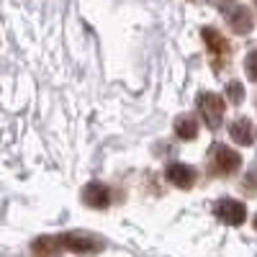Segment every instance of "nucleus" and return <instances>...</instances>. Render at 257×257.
Masks as SVG:
<instances>
[{"label": "nucleus", "instance_id": "1", "mask_svg": "<svg viewBox=\"0 0 257 257\" xmlns=\"http://www.w3.org/2000/svg\"><path fill=\"white\" fill-rule=\"evenodd\" d=\"M208 167H211V173H216V175H234L242 167V157H239V152H234L231 147L216 144L211 149V165Z\"/></svg>", "mask_w": 257, "mask_h": 257}, {"label": "nucleus", "instance_id": "2", "mask_svg": "<svg viewBox=\"0 0 257 257\" xmlns=\"http://www.w3.org/2000/svg\"><path fill=\"white\" fill-rule=\"evenodd\" d=\"M224 98L221 95H216V93H203L201 98H198V111H201V116H203V121H206V126L208 128H219L221 126V121H224Z\"/></svg>", "mask_w": 257, "mask_h": 257}, {"label": "nucleus", "instance_id": "3", "mask_svg": "<svg viewBox=\"0 0 257 257\" xmlns=\"http://www.w3.org/2000/svg\"><path fill=\"white\" fill-rule=\"evenodd\" d=\"M213 213L216 219L229 224V226H242L247 221V206L242 201H234V198H221L213 206Z\"/></svg>", "mask_w": 257, "mask_h": 257}, {"label": "nucleus", "instance_id": "4", "mask_svg": "<svg viewBox=\"0 0 257 257\" xmlns=\"http://www.w3.org/2000/svg\"><path fill=\"white\" fill-rule=\"evenodd\" d=\"M165 178L173 183L175 188L188 190V188L196 185V170H193L190 165H183V162H170L165 167Z\"/></svg>", "mask_w": 257, "mask_h": 257}, {"label": "nucleus", "instance_id": "5", "mask_svg": "<svg viewBox=\"0 0 257 257\" xmlns=\"http://www.w3.org/2000/svg\"><path fill=\"white\" fill-rule=\"evenodd\" d=\"M82 201L90 208H108L111 206V190H108V185L93 180L82 188Z\"/></svg>", "mask_w": 257, "mask_h": 257}, {"label": "nucleus", "instance_id": "6", "mask_svg": "<svg viewBox=\"0 0 257 257\" xmlns=\"http://www.w3.org/2000/svg\"><path fill=\"white\" fill-rule=\"evenodd\" d=\"M59 242H62V247H67L72 252H95V249H100V242L95 237H90V234H80V231L64 234Z\"/></svg>", "mask_w": 257, "mask_h": 257}, {"label": "nucleus", "instance_id": "7", "mask_svg": "<svg viewBox=\"0 0 257 257\" xmlns=\"http://www.w3.org/2000/svg\"><path fill=\"white\" fill-rule=\"evenodd\" d=\"M226 21H229L231 31H234V34H239V36L249 34V31H252V26H254V21H252V11H249L247 6H237V8H231V11H229V16H226Z\"/></svg>", "mask_w": 257, "mask_h": 257}, {"label": "nucleus", "instance_id": "8", "mask_svg": "<svg viewBox=\"0 0 257 257\" xmlns=\"http://www.w3.org/2000/svg\"><path fill=\"white\" fill-rule=\"evenodd\" d=\"M203 34V41H206V47H208V52H211V57H216V59H224L226 54H229V41L216 31V29H203L201 31Z\"/></svg>", "mask_w": 257, "mask_h": 257}, {"label": "nucleus", "instance_id": "9", "mask_svg": "<svg viewBox=\"0 0 257 257\" xmlns=\"http://www.w3.org/2000/svg\"><path fill=\"white\" fill-rule=\"evenodd\" d=\"M229 137L237 144H252V121L247 116L234 118L231 126H229Z\"/></svg>", "mask_w": 257, "mask_h": 257}, {"label": "nucleus", "instance_id": "10", "mask_svg": "<svg viewBox=\"0 0 257 257\" xmlns=\"http://www.w3.org/2000/svg\"><path fill=\"white\" fill-rule=\"evenodd\" d=\"M175 134L183 139V142H193L198 137V121L193 116H178L175 118Z\"/></svg>", "mask_w": 257, "mask_h": 257}, {"label": "nucleus", "instance_id": "11", "mask_svg": "<svg viewBox=\"0 0 257 257\" xmlns=\"http://www.w3.org/2000/svg\"><path fill=\"white\" fill-rule=\"evenodd\" d=\"M59 239L54 237H41L34 242V257H57L59 254Z\"/></svg>", "mask_w": 257, "mask_h": 257}, {"label": "nucleus", "instance_id": "12", "mask_svg": "<svg viewBox=\"0 0 257 257\" xmlns=\"http://www.w3.org/2000/svg\"><path fill=\"white\" fill-rule=\"evenodd\" d=\"M226 95H229V100H231L234 105H239V103L244 100V88H242V82L231 80V82L226 85Z\"/></svg>", "mask_w": 257, "mask_h": 257}, {"label": "nucleus", "instance_id": "13", "mask_svg": "<svg viewBox=\"0 0 257 257\" xmlns=\"http://www.w3.org/2000/svg\"><path fill=\"white\" fill-rule=\"evenodd\" d=\"M244 70L252 80H257V52H249L247 59H244Z\"/></svg>", "mask_w": 257, "mask_h": 257}, {"label": "nucleus", "instance_id": "14", "mask_svg": "<svg viewBox=\"0 0 257 257\" xmlns=\"http://www.w3.org/2000/svg\"><path fill=\"white\" fill-rule=\"evenodd\" d=\"M216 3H219V6H226V3H229V0H216Z\"/></svg>", "mask_w": 257, "mask_h": 257}, {"label": "nucleus", "instance_id": "15", "mask_svg": "<svg viewBox=\"0 0 257 257\" xmlns=\"http://www.w3.org/2000/svg\"><path fill=\"white\" fill-rule=\"evenodd\" d=\"M252 224H254V229H257V216H254V219H252Z\"/></svg>", "mask_w": 257, "mask_h": 257}, {"label": "nucleus", "instance_id": "16", "mask_svg": "<svg viewBox=\"0 0 257 257\" xmlns=\"http://www.w3.org/2000/svg\"><path fill=\"white\" fill-rule=\"evenodd\" d=\"M254 3H257V0H254Z\"/></svg>", "mask_w": 257, "mask_h": 257}]
</instances>
